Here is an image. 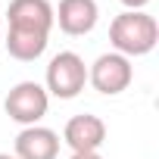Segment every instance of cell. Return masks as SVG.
<instances>
[{"label": "cell", "instance_id": "cell-1", "mask_svg": "<svg viewBox=\"0 0 159 159\" xmlns=\"http://www.w3.org/2000/svg\"><path fill=\"white\" fill-rule=\"evenodd\" d=\"M109 41H112L116 53H122L128 59L131 56H147L156 47V41H159V25L143 10H125L122 16L112 19Z\"/></svg>", "mask_w": 159, "mask_h": 159}, {"label": "cell", "instance_id": "cell-2", "mask_svg": "<svg viewBox=\"0 0 159 159\" xmlns=\"http://www.w3.org/2000/svg\"><path fill=\"white\" fill-rule=\"evenodd\" d=\"M84 84H88V66H84V59L78 53L62 50V53H56L50 59L47 88H44L47 94H53L56 100H72V97H78L84 91Z\"/></svg>", "mask_w": 159, "mask_h": 159}, {"label": "cell", "instance_id": "cell-3", "mask_svg": "<svg viewBox=\"0 0 159 159\" xmlns=\"http://www.w3.org/2000/svg\"><path fill=\"white\" fill-rule=\"evenodd\" d=\"M47 106H50V94L38 84V81H19L7 100H3V109L13 122L19 125H38L44 116H47Z\"/></svg>", "mask_w": 159, "mask_h": 159}, {"label": "cell", "instance_id": "cell-4", "mask_svg": "<svg viewBox=\"0 0 159 159\" xmlns=\"http://www.w3.org/2000/svg\"><path fill=\"white\" fill-rule=\"evenodd\" d=\"M88 81H91L103 97H116V94H122V91L131 88V81H134V66H131V59L122 56V53H103V56H97V62L88 69Z\"/></svg>", "mask_w": 159, "mask_h": 159}, {"label": "cell", "instance_id": "cell-5", "mask_svg": "<svg viewBox=\"0 0 159 159\" xmlns=\"http://www.w3.org/2000/svg\"><path fill=\"white\" fill-rule=\"evenodd\" d=\"M62 140L72 147V153H97L106 140V125H103L100 116H91V112L72 116L66 122Z\"/></svg>", "mask_w": 159, "mask_h": 159}, {"label": "cell", "instance_id": "cell-6", "mask_svg": "<svg viewBox=\"0 0 159 159\" xmlns=\"http://www.w3.org/2000/svg\"><path fill=\"white\" fill-rule=\"evenodd\" d=\"M97 0H59V10H53V22H59V28L72 38L91 34L97 25Z\"/></svg>", "mask_w": 159, "mask_h": 159}, {"label": "cell", "instance_id": "cell-7", "mask_svg": "<svg viewBox=\"0 0 159 159\" xmlns=\"http://www.w3.org/2000/svg\"><path fill=\"white\" fill-rule=\"evenodd\" d=\"M16 159H56L59 156V134L44 125H28L16 134Z\"/></svg>", "mask_w": 159, "mask_h": 159}, {"label": "cell", "instance_id": "cell-8", "mask_svg": "<svg viewBox=\"0 0 159 159\" xmlns=\"http://www.w3.org/2000/svg\"><path fill=\"white\" fill-rule=\"evenodd\" d=\"M7 19H10V28H28V31L50 34L53 7H50V0H13L7 10Z\"/></svg>", "mask_w": 159, "mask_h": 159}, {"label": "cell", "instance_id": "cell-9", "mask_svg": "<svg viewBox=\"0 0 159 159\" xmlns=\"http://www.w3.org/2000/svg\"><path fill=\"white\" fill-rule=\"evenodd\" d=\"M47 38H50V34H44V31L10 28L3 44H7V50H10L13 59H19V62H34V59L44 56V50H47Z\"/></svg>", "mask_w": 159, "mask_h": 159}, {"label": "cell", "instance_id": "cell-10", "mask_svg": "<svg viewBox=\"0 0 159 159\" xmlns=\"http://www.w3.org/2000/svg\"><path fill=\"white\" fill-rule=\"evenodd\" d=\"M122 3H125L128 10H143V7L150 3V0H122Z\"/></svg>", "mask_w": 159, "mask_h": 159}, {"label": "cell", "instance_id": "cell-11", "mask_svg": "<svg viewBox=\"0 0 159 159\" xmlns=\"http://www.w3.org/2000/svg\"><path fill=\"white\" fill-rule=\"evenodd\" d=\"M72 159H103L100 153H72Z\"/></svg>", "mask_w": 159, "mask_h": 159}, {"label": "cell", "instance_id": "cell-12", "mask_svg": "<svg viewBox=\"0 0 159 159\" xmlns=\"http://www.w3.org/2000/svg\"><path fill=\"white\" fill-rule=\"evenodd\" d=\"M0 159H16V156H10V153H0Z\"/></svg>", "mask_w": 159, "mask_h": 159}, {"label": "cell", "instance_id": "cell-13", "mask_svg": "<svg viewBox=\"0 0 159 159\" xmlns=\"http://www.w3.org/2000/svg\"><path fill=\"white\" fill-rule=\"evenodd\" d=\"M0 31H3V25H0Z\"/></svg>", "mask_w": 159, "mask_h": 159}]
</instances>
